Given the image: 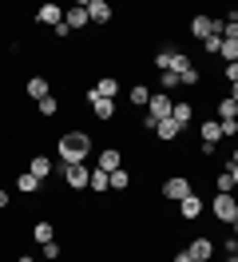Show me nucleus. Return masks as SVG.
Returning <instances> with one entry per match:
<instances>
[{
	"instance_id": "nucleus-31",
	"label": "nucleus",
	"mask_w": 238,
	"mask_h": 262,
	"mask_svg": "<svg viewBox=\"0 0 238 262\" xmlns=\"http://www.w3.org/2000/svg\"><path fill=\"white\" fill-rule=\"evenodd\" d=\"M159 83H163V92H171V88H179V76H175V72H163V76H159Z\"/></svg>"
},
{
	"instance_id": "nucleus-44",
	"label": "nucleus",
	"mask_w": 238,
	"mask_h": 262,
	"mask_svg": "<svg viewBox=\"0 0 238 262\" xmlns=\"http://www.w3.org/2000/svg\"><path fill=\"white\" fill-rule=\"evenodd\" d=\"M226 262H238V254H234V258H226Z\"/></svg>"
},
{
	"instance_id": "nucleus-38",
	"label": "nucleus",
	"mask_w": 238,
	"mask_h": 262,
	"mask_svg": "<svg viewBox=\"0 0 238 262\" xmlns=\"http://www.w3.org/2000/svg\"><path fill=\"white\" fill-rule=\"evenodd\" d=\"M226 171H230V179H234V187H238V163H230Z\"/></svg>"
},
{
	"instance_id": "nucleus-22",
	"label": "nucleus",
	"mask_w": 238,
	"mask_h": 262,
	"mask_svg": "<svg viewBox=\"0 0 238 262\" xmlns=\"http://www.w3.org/2000/svg\"><path fill=\"white\" fill-rule=\"evenodd\" d=\"M107 179H111V191H127V187H131V175H127L123 167H119V171H111Z\"/></svg>"
},
{
	"instance_id": "nucleus-30",
	"label": "nucleus",
	"mask_w": 238,
	"mask_h": 262,
	"mask_svg": "<svg viewBox=\"0 0 238 262\" xmlns=\"http://www.w3.org/2000/svg\"><path fill=\"white\" fill-rule=\"evenodd\" d=\"M234 191V179H230V171H219V195H230Z\"/></svg>"
},
{
	"instance_id": "nucleus-1",
	"label": "nucleus",
	"mask_w": 238,
	"mask_h": 262,
	"mask_svg": "<svg viewBox=\"0 0 238 262\" xmlns=\"http://www.w3.org/2000/svg\"><path fill=\"white\" fill-rule=\"evenodd\" d=\"M88 151H92V135H83V131H68V135L60 139L63 167L68 163H88Z\"/></svg>"
},
{
	"instance_id": "nucleus-15",
	"label": "nucleus",
	"mask_w": 238,
	"mask_h": 262,
	"mask_svg": "<svg viewBox=\"0 0 238 262\" xmlns=\"http://www.w3.org/2000/svg\"><path fill=\"white\" fill-rule=\"evenodd\" d=\"M28 171H32V175H36L40 183H44L48 175H52V159H48V155H36V159L28 163Z\"/></svg>"
},
{
	"instance_id": "nucleus-3",
	"label": "nucleus",
	"mask_w": 238,
	"mask_h": 262,
	"mask_svg": "<svg viewBox=\"0 0 238 262\" xmlns=\"http://www.w3.org/2000/svg\"><path fill=\"white\" fill-rule=\"evenodd\" d=\"M190 32L199 40H210V36H222V20H210V16H194L190 20Z\"/></svg>"
},
{
	"instance_id": "nucleus-10",
	"label": "nucleus",
	"mask_w": 238,
	"mask_h": 262,
	"mask_svg": "<svg viewBox=\"0 0 238 262\" xmlns=\"http://www.w3.org/2000/svg\"><path fill=\"white\" fill-rule=\"evenodd\" d=\"M36 20H40V24H56V28H60V24H63V8H56V4H40Z\"/></svg>"
},
{
	"instance_id": "nucleus-16",
	"label": "nucleus",
	"mask_w": 238,
	"mask_h": 262,
	"mask_svg": "<svg viewBox=\"0 0 238 262\" xmlns=\"http://www.w3.org/2000/svg\"><path fill=\"white\" fill-rule=\"evenodd\" d=\"M179 207H183V219H199V214H203V199H194V191H190Z\"/></svg>"
},
{
	"instance_id": "nucleus-39",
	"label": "nucleus",
	"mask_w": 238,
	"mask_h": 262,
	"mask_svg": "<svg viewBox=\"0 0 238 262\" xmlns=\"http://www.w3.org/2000/svg\"><path fill=\"white\" fill-rule=\"evenodd\" d=\"M0 207H8V191H0Z\"/></svg>"
},
{
	"instance_id": "nucleus-33",
	"label": "nucleus",
	"mask_w": 238,
	"mask_h": 262,
	"mask_svg": "<svg viewBox=\"0 0 238 262\" xmlns=\"http://www.w3.org/2000/svg\"><path fill=\"white\" fill-rule=\"evenodd\" d=\"M56 107H60V103H56V96L40 99V115H56Z\"/></svg>"
},
{
	"instance_id": "nucleus-23",
	"label": "nucleus",
	"mask_w": 238,
	"mask_h": 262,
	"mask_svg": "<svg viewBox=\"0 0 238 262\" xmlns=\"http://www.w3.org/2000/svg\"><path fill=\"white\" fill-rule=\"evenodd\" d=\"M171 119L179 123V127H187V123H190V103H175V107H171Z\"/></svg>"
},
{
	"instance_id": "nucleus-25",
	"label": "nucleus",
	"mask_w": 238,
	"mask_h": 262,
	"mask_svg": "<svg viewBox=\"0 0 238 262\" xmlns=\"http://www.w3.org/2000/svg\"><path fill=\"white\" fill-rule=\"evenodd\" d=\"M190 68H194V64H190L187 56H183V52H175V60H171V72H175V76H187Z\"/></svg>"
},
{
	"instance_id": "nucleus-36",
	"label": "nucleus",
	"mask_w": 238,
	"mask_h": 262,
	"mask_svg": "<svg viewBox=\"0 0 238 262\" xmlns=\"http://www.w3.org/2000/svg\"><path fill=\"white\" fill-rule=\"evenodd\" d=\"M226 80H230V83H238V64H226Z\"/></svg>"
},
{
	"instance_id": "nucleus-29",
	"label": "nucleus",
	"mask_w": 238,
	"mask_h": 262,
	"mask_svg": "<svg viewBox=\"0 0 238 262\" xmlns=\"http://www.w3.org/2000/svg\"><path fill=\"white\" fill-rule=\"evenodd\" d=\"M131 103L147 107V103H151V92H147V88H131Z\"/></svg>"
},
{
	"instance_id": "nucleus-35",
	"label": "nucleus",
	"mask_w": 238,
	"mask_h": 262,
	"mask_svg": "<svg viewBox=\"0 0 238 262\" xmlns=\"http://www.w3.org/2000/svg\"><path fill=\"white\" fill-rule=\"evenodd\" d=\"M44 258L56 262V258H60V246H56V243H44Z\"/></svg>"
},
{
	"instance_id": "nucleus-12",
	"label": "nucleus",
	"mask_w": 238,
	"mask_h": 262,
	"mask_svg": "<svg viewBox=\"0 0 238 262\" xmlns=\"http://www.w3.org/2000/svg\"><path fill=\"white\" fill-rule=\"evenodd\" d=\"M24 92H28V96L36 99V103H40V99H48V96H52V92H48V80H44V76H32V80L24 83Z\"/></svg>"
},
{
	"instance_id": "nucleus-21",
	"label": "nucleus",
	"mask_w": 238,
	"mask_h": 262,
	"mask_svg": "<svg viewBox=\"0 0 238 262\" xmlns=\"http://www.w3.org/2000/svg\"><path fill=\"white\" fill-rule=\"evenodd\" d=\"M88 187H92V191H107V187H111L107 171H99V167H92V179H88Z\"/></svg>"
},
{
	"instance_id": "nucleus-2",
	"label": "nucleus",
	"mask_w": 238,
	"mask_h": 262,
	"mask_svg": "<svg viewBox=\"0 0 238 262\" xmlns=\"http://www.w3.org/2000/svg\"><path fill=\"white\" fill-rule=\"evenodd\" d=\"M147 107H151V112H147V127L155 131V123H163V119H171V107H175V99L167 96V92H155Z\"/></svg>"
},
{
	"instance_id": "nucleus-24",
	"label": "nucleus",
	"mask_w": 238,
	"mask_h": 262,
	"mask_svg": "<svg viewBox=\"0 0 238 262\" xmlns=\"http://www.w3.org/2000/svg\"><path fill=\"white\" fill-rule=\"evenodd\" d=\"M226 64H238V40H222V52H219Z\"/></svg>"
},
{
	"instance_id": "nucleus-40",
	"label": "nucleus",
	"mask_w": 238,
	"mask_h": 262,
	"mask_svg": "<svg viewBox=\"0 0 238 262\" xmlns=\"http://www.w3.org/2000/svg\"><path fill=\"white\" fill-rule=\"evenodd\" d=\"M230 99H234V103H238V83H234V88H230Z\"/></svg>"
},
{
	"instance_id": "nucleus-8",
	"label": "nucleus",
	"mask_w": 238,
	"mask_h": 262,
	"mask_svg": "<svg viewBox=\"0 0 238 262\" xmlns=\"http://www.w3.org/2000/svg\"><path fill=\"white\" fill-rule=\"evenodd\" d=\"M163 195H167V199H179V203H183V199L190 195V183H187V179H167V183H163Z\"/></svg>"
},
{
	"instance_id": "nucleus-6",
	"label": "nucleus",
	"mask_w": 238,
	"mask_h": 262,
	"mask_svg": "<svg viewBox=\"0 0 238 262\" xmlns=\"http://www.w3.org/2000/svg\"><path fill=\"white\" fill-rule=\"evenodd\" d=\"M88 4H76V8H68V12H63V24H68V28H72V32H76V28H88Z\"/></svg>"
},
{
	"instance_id": "nucleus-19",
	"label": "nucleus",
	"mask_w": 238,
	"mask_h": 262,
	"mask_svg": "<svg viewBox=\"0 0 238 262\" xmlns=\"http://www.w3.org/2000/svg\"><path fill=\"white\" fill-rule=\"evenodd\" d=\"M179 131H183V127H179L175 119H163V123H155V135H159V139H167V143H171Z\"/></svg>"
},
{
	"instance_id": "nucleus-14",
	"label": "nucleus",
	"mask_w": 238,
	"mask_h": 262,
	"mask_svg": "<svg viewBox=\"0 0 238 262\" xmlns=\"http://www.w3.org/2000/svg\"><path fill=\"white\" fill-rule=\"evenodd\" d=\"M99 171H119V147H107V151H99Z\"/></svg>"
},
{
	"instance_id": "nucleus-13",
	"label": "nucleus",
	"mask_w": 238,
	"mask_h": 262,
	"mask_svg": "<svg viewBox=\"0 0 238 262\" xmlns=\"http://www.w3.org/2000/svg\"><path fill=\"white\" fill-rule=\"evenodd\" d=\"M199 135H203V143H214V147H219V139H222V123H219V119H206Z\"/></svg>"
},
{
	"instance_id": "nucleus-43",
	"label": "nucleus",
	"mask_w": 238,
	"mask_h": 262,
	"mask_svg": "<svg viewBox=\"0 0 238 262\" xmlns=\"http://www.w3.org/2000/svg\"><path fill=\"white\" fill-rule=\"evenodd\" d=\"M230 163H238V151H234V159H230Z\"/></svg>"
},
{
	"instance_id": "nucleus-37",
	"label": "nucleus",
	"mask_w": 238,
	"mask_h": 262,
	"mask_svg": "<svg viewBox=\"0 0 238 262\" xmlns=\"http://www.w3.org/2000/svg\"><path fill=\"white\" fill-rule=\"evenodd\" d=\"M175 262H194V258H190V250H179V254H175Z\"/></svg>"
},
{
	"instance_id": "nucleus-5",
	"label": "nucleus",
	"mask_w": 238,
	"mask_h": 262,
	"mask_svg": "<svg viewBox=\"0 0 238 262\" xmlns=\"http://www.w3.org/2000/svg\"><path fill=\"white\" fill-rule=\"evenodd\" d=\"M63 179H68V187L83 191V187H88V179H92V167H83V163H68V167H63Z\"/></svg>"
},
{
	"instance_id": "nucleus-42",
	"label": "nucleus",
	"mask_w": 238,
	"mask_h": 262,
	"mask_svg": "<svg viewBox=\"0 0 238 262\" xmlns=\"http://www.w3.org/2000/svg\"><path fill=\"white\" fill-rule=\"evenodd\" d=\"M230 227H234V238H238V219H234V223H230Z\"/></svg>"
},
{
	"instance_id": "nucleus-9",
	"label": "nucleus",
	"mask_w": 238,
	"mask_h": 262,
	"mask_svg": "<svg viewBox=\"0 0 238 262\" xmlns=\"http://www.w3.org/2000/svg\"><path fill=\"white\" fill-rule=\"evenodd\" d=\"M88 16H92L95 24H107L111 20V4L107 0H88Z\"/></svg>"
},
{
	"instance_id": "nucleus-41",
	"label": "nucleus",
	"mask_w": 238,
	"mask_h": 262,
	"mask_svg": "<svg viewBox=\"0 0 238 262\" xmlns=\"http://www.w3.org/2000/svg\"><path fill=\"white\" fill-rule=\"evenodd\" d=\"M16 262H36V258H28V254H24V258H16Z\"/></svg>"
},
{
	"instance_id": "nucleus-34",
	"label": "nucleus",
	"mask_w": 238,
	"mask_h": 262,
	"mask_svg": "<svg viewBox=\"0 0 238 262\" xmlns=\"http://www.w3.org/2000/svg\"><path fill=\"white\" fill-rule=\"evenodd\" d=\"M222 123V135H238V119H219Z\"/></svg>"
},
{
	"instance_id": "nucleus-20",
	"label": "nucleus",
	"mask_w": 238,
	"mask_h": 262,
	"mask_svg": "<svg viewBox=\"0 0 238 262\" xmlns=\"http://www.w3.org/2000/svg\"><path fill=\"white\" fill-rule=\"evenodd\" d=\"M16 187H20L24 195H32V191H40V179H36L32 171H20V179H16Z\"/></svg>"
},
{
	"instance_id": "nucleus-17",
	"label": "nucleus",
	"mask_w": 238,
	"mask_h": 262,
	"mask_svg": "<svg viewBox=\"0 0 238 262\" xmlns=\"http://www.w3.org/2000/svg\"><path fill=\"white\" fill-rule=\"evenodd\" d=\"M95 96H103V99H115V92H119V80H111V76H103V80L92 88Z\"/></svg>"
},
{
	"instance_id": "nucleus-28",
	"label": "nucleus",
	"mask_w": 238,
	"mask_h": 262,
	"mask_svg": "<svg viewBox=\"0 0 238 262\" xmlns=\"http://www.w3.org/2000/svg\"><path fill=\"white\" fill-rule=\"evenodd\" d=\"M222 40H238V16L222 20Z\"/></svg>"
},
{
	"instance_id": "nucleus-27",
	"label": "nucleus",
	"mask_w": 238,
	"mask_h": 262,
	"mask_svg": "<svg viewBox=\"0 0 238 262\" xmlns=\"http://www.w3.org/2000/svg\"><path fill=\"white\" fill-rule=\"evenodd\" d=\"M171 60H175V52H171V48H163V52L155 56V68H159V72H171Z\"/></svg>"
},
{
	"instance_id": "nucleus-4",
	"label": "nucleus",
	"mask_w": 238,
	"mask_h": 262,
	"mask_svg": "<svg viewBox=\"0 0 238 262\" xmlns=\"http://www.w3.org/2000/svg\"><path fill=\"white\" fill-rule=\"evenodd\" d=\"M214 219H219V223H234L238 219V199L234 195H219L214 199Z\"/></svg>"
},
{
	"instance_id": "nucleus-18",
	"label": "nucleus",
	"mask_w": 238,
	"mask_h": 262,
	"mask_svg": "<svg viewBox=\"0 0 238 262\" xmlns=\"http://www.w3.org/2000/svg\"><path fill=\"white\" fill-rule=\"evenodd\" d=\"M32 238H36L40 246H44V243H56V230H52V223H36V227H32Z\"/></svg>"
},
{
	"instance_id": "nucleus-7",
	"label": "nucleus",
	"mask_w": 238,
	"mask_h": 262,
	"mask_svg": "<svg viewBox=\"0 0 238 262\" xmlns=\"http://www.w3.org/2000/svg\"><path fill=\"white\" fill-rule=\"evenodd\" d=\"M88 103L95 107L99 119H111V115H115V99H103V96H95V92H88Z\"/></svg>"
},
{
	"instance_id": "nucleus-32",
	"label": "nucleus",
	"mask_w": 238,
	"mask_h": 262,
	"mask_svg": "<svg viewBox=\"0 0 238 262\" xmlns=\"http://www.w3.org/2000/svg\"><path fill=\"white\" fill-rule=\"evenodd\" d=\"M203 48L210 52V56H219V52H222V36H210V40H203Z\"/></svg>"
},
{
	"instance_id": "nucleus-11",
	"label": "nucleus",
	"mask_w": 238,
	"mask_h": 262,
	"mask_svg": "<svg viewBox=\"0 0 238 262\" xmlns=\"http://www.w3.org/2000/svg\"><path fill=\"white\" fill-rule=\"evenodd\" d=\"M187 250H190V258H194V262H210V258H214V246L206 243V238H194Z\"/></svg>"
},
{
	"instance_id": "nucleus-26",
	"label": "nucleus",
	"mask_w": 238,
	"mask_h": 262,
	"mask_svg": "<svg viewBox=\"0 0 238 262\" xmlns=\"http://www.w3.org/2000/svg\"><path fill=\"white\" fill-rule=\"evenodd\" d=\"M219 119H238V103L234 99H222L219 103Z\"/></svg>"
}]
</instances>
